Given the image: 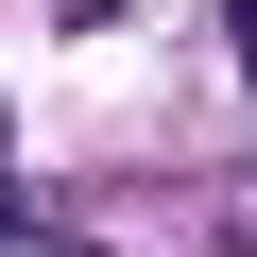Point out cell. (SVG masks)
Instances as JSON below:
<instances>
[{
  "instance_id": "cell-1",
  "label": "cell",
  "mask_w": 257,
  "mask_h": 257,
  "mask_svg": "<svg viewBox=\"0 0 257 257\" xmlns=\"http://www.w3.org/2000/svg\"><path fill=\"white\" fill-rule=\"evenodd\" d=\"M69 257H86V240H69Z\"/></svg>"
}]
</instances>
